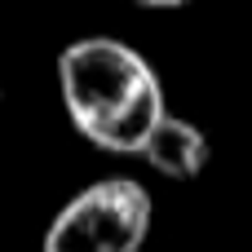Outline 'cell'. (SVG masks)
Masks as SVG:
<instances>
[{"label":"cell","mask_w":252,"mask_h":252,"mask_svg":"<svg viewBox=\"0 0 252 252\" xmlns=\"http://www.w3.org/2000/svg\"><path fill=\"white\" fill-rule=\"evenodd\" d=\"M58 89L71 124L111 155H142L151 133L168 120L164 84L151 62L111 35H89L62 49Z\"/></svg>","instance_id":"6da1fadb"},{"label":"cell","mask_w":252,"mask_h":252,"mask_svg":"<svg viewBox=\"0 0 252 252\" xmlns=\"http://www.w3.org/2000/svg\"><path fill=\"white\" fill-rule=\"evenodd\" d=\"M151 235V195L133 177L84 186L44 230L40 252H142Z\"/></svg>","instance_id":"7a4b0ae2"},{"label":"cell","mask_w":252,"mask_h":252,"mask_svg":"<svg viewBox=\"0 0 252 252\" xmlns=\"http://www.w3.org/2000/svg\"><path fill=\"white\" fill-rule=\"evenodd\" d=\"M142 159H146L155 173L173 177V182H190V177H199L204 164H208V137H204V128H195L190 120L168 115V120L151 133Z\"/></svg>","instance_id":"3957f363"}]
</instances>
